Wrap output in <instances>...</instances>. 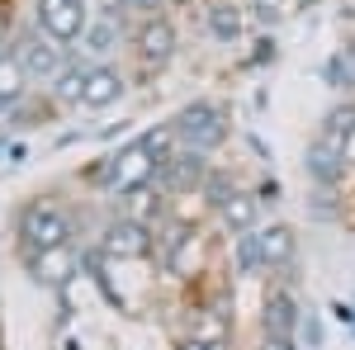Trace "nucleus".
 Returning a JSON list of instances; mask_svg holds the SVG:
<instances>
[{"instance_id":"nucleus-13","label":"nucleus","mask_w":355,"mask_h":350,"mask_svg":"<svg viewBox=\"0 0 355 350\" xmlns=\"http://www.w3.org/2000/svg\"><path fill=\"white\" fill-rule=\"evenodd\" d=\"M232 256H237V274H261L266 270V251H261V237L256 232H237Z\"/></svg>"},{"instance_id":"nucleus-6","label":"nucleus","mask_w":355,"mask_h":350,"mask_svg":"<svg viewBox=\"0 0 355 350\" xmlns=\"http://www.w3.org/2000/svg\"><path fill=\"white\" fill-rule=\"evenodd\" d=\"M15 62H19V71L28 81H57L62 76V53L53 43H43V38H24L15 48Z\"/></svg>"},{"instance_id":"nucleus-9","label":"nucleus","mask_w":355,"mask_h":350,"mask_svg":"<svg viewBox=\"0 0 355 350\" xmlns=\"http://www.w3.org/2000/svg\"><path fill=\"white\" fill-rule=\"evenodd\" d=\"M137 53L147 57V62H171V53H175V28L166 24V19H147V24L137 28Z\"/></svg>"},{"instance_id":"nucleus-7","label":"nucleus","mask_w":355,"mask_h":350,"mask_svg":"<svg viewBox=\"0 0 355 350\" xmlns=\"http://www.w3.org/2000/svg\"><path fill=\"white\" fill-rule=\"evenodd\" d=\"M123 76L114 71V67H85V95H81V105L85 109H110L123 100Z\"/></svg>"},{"instance_id":"nucleus-15","label":"nucleus","mask_w":355,"mask_h":350,"mask_svg":"<svg viewBox=\"0 0 355 350\" xmlns=\"http://www.w3.org/2000/svg\"><path fill=\"white\" fill-rule=\"evenodd\" d=\"M223 222H227L232 232H251V222H256V199L232 194V199H227V209H223Z\"/></svg>"},{"instance_id":"nucleus-22","label":"nucleus","mask_w":355,"mask_h":350,"mask_svg":"<svg viewBox=\"0 0 355 350\" xmlns=\"http://www.w3.org/2000/svg\"><path fill=\"white\" fill-rule=\"evenodd\" d=\"M261 199H266V204H275V199H279V185H275V180H266V185H261Z\"/></svg>"},{"instance_id":"nucleus-26","label":"nucleus","mask_w":355,"mask_h":350,"mask_svg":"<svg viewBox=\"0 0 355 350\" xmlns=\"http://www.w3.org/2000/svg\"><path fill=\"white\" fill-rule=\"evenodd\" d=\"M0 142H5V123H0Z\"/></svg>"},{"instance_id":"nucleus-21","label":"nucleus","mask_w":355,"mask_h":350,"mask_svg":"<svg viewBox=\"0 0 355 350\" xmlns=\"http://www.w3.org/2000/svg\"><path fill=\"white\" fill-rule=\"evenodd\" d=\"M266 350H294L289 336H266Z\"/></svg>"},{"instance_id":"nucleus-14","label":"nucleus","mask_w":355,"mask_h":350,"mask_svg":"<svg viewBox=\"0 0 355 350\" xmlns=\"http://www.w3.org/2000/svg\"><path fill=\"white\" fill-rule=\"evenodd\" d=\"M209 28H214L218 43H232V38H242V15L232 5H214L209 10Z\"/></svg>"},{"instance_id":"nucleus-12","label":"nucleus","mask_w":355,"mask_h":350,"mask_svg":"<svg viewBox=\"0 0 355 350\" xmlns=\"http://www.w3.org/2000/svg\"><path fill=\"white\" fill-rule=\"evenodd\" d=\"M24 71H19V62L15 57L0 53V109H15L19 105V95H24Z\"/></svg>"},{"instance_id":"nucleus-1","label":"nucleus","mask_w":355,"mask_h":350,"mask_svg":"<svg viewBox=\"0 0 355 350\" xmlns=\"http://www.w3.org/2000/svg\"><path fill=\"white\" fill-rule=\"evenodd\" d=\"M19 237H24V251H57V246L71 242V222L67 213L57 209V204H43V199H33L19 209Z\"/></svg>"},{"instance_id":"nucleus-19","label":"nucleus","mask_w":355,"mask_h":350,"mask_svg":"<svg viewBox=\"0 0 355 350\" xmlns=\"http://www.w3.org/2000/svg\"><path fill=\"white\" fill-rule=\"evenodd\" d=\"M180 350H227V346H223V341H209V336H190Z\"/></svg>"},{"instance_id":"nucleus-17","label":"nucleus","mask_w":355,"mask_h":350,"mask_svg":"<svg viewBox=\"0 0 355 350\" xmlns=\"http://www.w3.org/2000/svg\"><path fill=\"white\" fill-rule=\"evenodd\" d=\"M53 95L57 100H67V105H81V95H85V67H71V71H62L53 85Z\"/></svg>"},{"instance_id":"nucleus-24","label":"nucleus","mask_w":355,"mask_h":350,"mask_svg":"<svg viewBox=\"0 0 355 350\" xmlns=\"http://www.w3.org/2000/svg\"><path fill=\"white\" fill-rule=\"evenodd\" d=\"M299 5H322V0H299Z\"/></svg>"},{"instance_id":"nucleus-2","label":"nucleus","mask_w":355,"mask_h":350,"mask_svg":"<svg viewBox=\"0 0 355 350\" xmlns=\"http://www.w3.org/2000/svg\"><path fill=\"white\" fill-rule=\"evenodd\" d=\"M171 128H175V137H185V147H190V152H209V147H218L223 137H227L223 109L209 105V100H199V105L180 109Z\"/></svg>"},{"instance_id":"nucleus-23","label":"nucleus","mask_w":355,"mask_h":350,"mask_svg":"<svg viewBox=\"0 0 355 350\" xmlns=\"http://www.w3.org/2000/svg\"><path fill=\"white\" fill-rule=\"evenodd\" d=\"M0 43H5V10H0Z\"/></svg>"},{"instance_id":"nucleus-8","label":"nucleus","mask_w":355,"mask_h":350,"mask_svg":"<svg viewBox=\"0 0 355 350\" xmlns=\"http://www.w3.org/2000/svg\"><path fill=\"white\" fill-rule=\"evenodd\" d=\"M105 251H110V256H147V251H152V237H147L142 222L123 218V222H114L110 232H105Z\"/></svg>"},{"instance_id":"nucleus-3","label":"nucleus","mask_w":355,"mask_h":350,"mask_svg":"<svg viewBox=\"0 0 355 350\" xmlns=\"http://www.w3.org/2000/svg\"><path fill=\"white\" fill-rule=\"evenodd\" d=\"M38 24H43V33L53 43H76L90 28L85 0H38Z\"/></svg>"},{"instance_id":"nucleus-16","label":"nucleus","mask_w":355,"mask_h":350,"mask_svg":"<svg viewBox=\"0 0 355 350\" xmlns=\"http://www.w3.org/2000/svg\"><path fill=\"white\" fill-rule=\"evenodd\" d=\"M81 43L90 48V53H110L114 43H119V24H114V19H100V24H90L81 33Z\"/></svg>"},{"instance_id":"nucleus-5","label":"nucleus","mask_w":355,"mask_h":350,"mask_svg":"<svg viewBox=\"0 0 355 350\" xmlns=\"http://www.w3.org/2000/svg\"><path fill=\"white\" fill-rule=\"evenodd\" d=\"M162 189H194L209 180V161H204V152H175V157H166L162 166H157V175H152Z\"/></svg>"},{"instance_id":"nucleus-4","label":"nucleus","mask_w":355,"mask_h":350,"mask_svg":"<svg viewBox=\"0 0 355 350\" xmlns=\"http://www.w3.org/2000/svg\"><path fill=\"white\" fill-rule=\"evenodd\" d=\"M308 175L318 180L322 189H331L341 175H346V152H341V128H331L322 123V133L313 137V147H308Z\"/></svg>"},{"instance_id":"nucleus-25","label":"nucleus","mask_w":355,"mask_h":350,"mask_svg":"<svg viewBox=\"0 0 355 350\" xmlns=\"http://www.w3.org/2000/svg\"><path fill=\"white\" fill-rule=\"evenodd\" d=\"M133 5H157V0H133Z\"/></svg>"},{"instance_id":"nucleus-18","label":"nucleus","mask_w":355,"mask_h":350,"mask_svg":"<svg viewBox=\"0 0 355 350\" xmlns=\"http://www.w3.org/2000/svg\"><path fill=\"white\" fill-rule=\"evenodd\" d=\"M204 194H209V204H214V209H227V199H232V194H237V189H232V180H227V175H218V170H209V180H204Z\"/></svg>"},{"instance_id":"nucleus-10","label":"nucleus","mask_w":355,"mask_h":350,"mask_svg":"<svg viewBox=\"0 0 355 350\" xmlns=\"http://www.w3.org/2000/svg\"><path fill=\"white\" fill-rule=\"evenodd\" d=\"M256 237H261V251H266V270H284L294 261V251H299V242H294L289 227H266V232H256Z\"/></svg>"},{"instance_id":"nucleus-11","label":"nucleus","mask_w":355,"mask_h":350,"mask_svg":"<svg viewBox=\"0 0 355 350\" xmlns=\"http://www.w3.org/2000/svg\"><path fill=\"white\" fill-rule=\"evenodd\" d=\"M294 326H299V308H294V298L284 294H270L266 303V336H294Z\"/></svg>"},{"instance_id":"nucleus-20","label":"nucleus","mask_w":355,"mask_h":350,"mask_svg":"<svg viewBox=\"0 0 355 350\" xmlns=\"http://www.w3.org/2000/svg\"><path fill=\"white\" fill-rule=\"evenodd\" d=\"M341 152H346V166H355V128L341 137Z\"/></svg>"}]
</instances>
